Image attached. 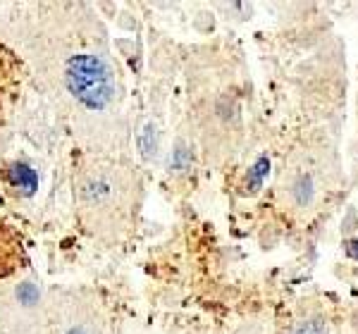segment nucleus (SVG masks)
<instances>
[{"label":"nucleus","instance_id":"7ed1b4c3","mask_svg":"<svg viewBox=\"0 0 358 334\" xmlns=\"http://www.w3.org/2000/svg\"><path fill=\"white\" fill-rule=\"evenodd\" d=\"M48 298L36 282L20 279L0 284V332L36 334L43 320Z\"/></svg>","mask_w":358,"mask_h":334},{"label":"nucleus","instance_id":"f03ea898","mask_svg":"<svg viewBox=\"0 0 358 334\" xmlns=\"http://www.w3.org/2000/svg\"><path fill=\"white\" fill-rule=\"evenodd\" d=\"M74 205L86 232L103 241H120L134 227L138 180L134 167L110 155L86 158L74 177Z\"/></svg>","mask_w":358,"mask_h":334},{"label":"nucleus","instance_id":"20e7f679","mask_svg":"<svg viewBox=\"0 0 358 334\" xmlns=\"http://www.w3.org/2000/svg\"><path fill=\"white\" fill-rule=\"evenodd\" d=\"M36 334H106V322L94 301L72 296L48 301Z\"/></svg>","mask_w":358,"mask_h":334},{"label":"nucleus","instance_id":"423d86ee","mask_svg":"<svg viewBox=\"0 0 358 334\" xmlns=\"http://www.w3.org/2000/svg\"><path fill=\"white\" fill-rule=\"evenodd\" d=\"M296 194H299V203H306L310 196V182L308 180H301L296 184Z\"/></svg>","mask_w":358,"mask_h":334},{"label":"nucleus","instance_id":"f257e3e1","mask_svg":"<svg viewBox=\"0 0 358 334\" xmlns=\"http://www.w3.org/2000/svg\"><path fill=\"white\" fill-rule=\"evenodd\" d=\"M67 36H53L48 55L38 57V74L77 119L82 129L98 131L115 122L120 110V84L110 57L96 34L67 27Z\"/></svg>","mask_w":358,"mask_h":334},{"label":"nucleus","instance_id":"39448f33","mask_svg":"<svg viewBox=\"0 0 358 334\" xmlns=\"http://www.w3.org/2000/svg\"><path fill=\"white\" fill-rule=\"evenodd\" d=\"M294 334H327V325L322 320H310V322H303Z\"/></svg>","mask_w":358,"mask_h":334}]
</instances>
